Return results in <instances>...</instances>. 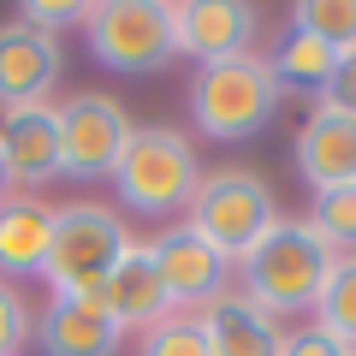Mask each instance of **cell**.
<instances>
[{"label": "cell", "mask_w": 356, "mask_h": 356, "mask_svg": "<svg viewBox=\"0 0 356 356\" xmlns=\"http://www.w3.org/2000/svg\"><path fill=\"white\" fill-rule=\"evenodd\" d=\"M255 24H261V13H255L250 0H178L172 6L178 54H191V60H202V65H220V60L250 54Z\"/></svg>", "instance_id": "8"}, {"label": "cell", "mask_w": 356, "mask_h": 356, "mask_svg": "<svg viewBox=\"0 0 356 356\" xmlns=\"http://www.w3.org/2000/svg\"><path fill=\"white\" fill-rule=\"evenodd\" d=\"M273 77L280 83H309V89H321L332 77V65H339V54L327 48V42H315V36H303V30H285V42L273 48Z\"/></svg>", "instance_id": "17"}, {"label": "cell", "mask_w": 356, "mask_h": 356, "mask_svg": "<svg viewBox=\"0 0 356 356\" xmlns=\"http://www.w3.org/2000/svg\"><path fill=\"white\" fill-rule=\"evenodd\" d=\"M297 172H303V184L315 196L339 191V184H356V119L315 107L309 125L297 131Z\"/></svg>", "instance_id": "13"}, {"label": "cell", "mask_w": 356, "mask_h": 356, "mask_svg": "<svg viewBox=\"0 0 356 356\" xmlns=\"http://www.w3.org/2000/svg\"><path fill=\"white\" fill-rule=\"evenodd\" d=\"M202 321V339H208V356H280V321L255 309L243 291H220L214 303L196 309Z\"/></svg>", "instance_id": "14"}, {"label": "cell", "mask_w": 356, "mask_h": 356, "mask_svg": "<svg viewBox=\"0 0 356 356\" xmlns=\"http://www.w3.org/2000/svg\"><path fill=\"white\" fill-rule=\"evenodd\" d=\"M0 166H6V184H24V196L60 178V113L54 107L0 113Z\"/></svg>", "instance_id": "11"}, {"label": "cell", "mask_w": 356, "mask_h": 356, "mask_svg": "<svg viewBox=\"0 0 356 356\" xmlns=\"http://www.w3.org/2000/svg\"><path fill=\"white\" fill-rule=\"evenodd\" d=\"M280 356H356V350L339 344L332 332H321V327H297V332L280 339Z\"/></svg>", "instance_id": "24"}, {"label": "cell", "mask_w": 356, "mask_h": 356, "mask_svg": "<svg viewBox=\"0 0 356 356\" xmlns=\"http://www.w3.org/2000/svg\"><path fill=\"white\" fill-rule=\"evenodd\" d=\"M315 327L332 332L339 344H350V350H356V255L332 261L327 291H321V303H315Z\"/></svg>", "instance_id": "18"}, {"label": "cell", "mask_w": 356, "mask_h": 356, "mask_svg": "<svg viewBox=\"0 0 356 356\" xmlns=\"http://www.w3.org/2000/svg\"><path fill=\"white\" fill-rule=\"evenodd\" d=\"M285 83L273 77V65L255 60V54H238V60L202 65L191 77V125L214 143H243L280 113Z\"/></svg>", "instance_id": "2"}, {"label": "cell", "mask_w": 356, "mask_h": 356, "mask_svg": "<svg viewBox=\"0 0 356 356\" xmlns=\"http://www.w3.org/2000/svg\"><path fill=\"white\" fill-rule=\"evenodd\" d=\"M137 356H208V339H202V321L196 315H166L143 332Z\"/></svg>", "instance_id": "21"}, {"label": "cell", "mask_w": 356, "mask_h": 356, "mask_svg": "<svg viewBox=\"0 0 356 356\" xmlns=\"http://www.w3.org/2000/svg\"><path fill=\"white\" fill-rule=\"evenodd\" d=\"M291 30H303V36L327 42L332 54H356V0H303L291 13Z\"/></svg>", "instance_id": "19"}, {"label": "cell", "mask_w": 356, "mask_h": 356, "mask_svg": "<svg viewBox=\"0 0 356 356\" xmlns=\"http://www.w3.org/2000/svg\"><path fill=\"white\" fill-rule=\"evenodd\" d=\"M30 344V309L13 285L0 280V356H18Z\"/></svg>", "instance_id": "22"}, {"label": "cell", "mask_w": 356, "mask_h": 356, "mask_svg": "<svg viewBox=\"0 0 356 356\" xmlns=\"http://www.w3.org/2000/svg\"><path fill=\"white\" fill-rule=\"evenodd\" d=\"M315 107H327V113H350V119H356V54H344V60L332 65V77L315 89Z\"/></svg>", "instance_id": "23"}, {"label": "cell", "mask_w": 356, "mask_h": 356, "mask_svg": "<svg viewBox=\"0 0 356 356\" xmlns=\"http://www.w3.org/2000/svg\"><path fill=\"white\" fill-rule=\"evenodd\" d=\"M83 13H89V6H77V0H30V6H24V24L54 36L60 24H83Z\"/></svg>", "instance_id": "25"}, {"label": "cell", "mask_w": 356, "mask_h": 356, "mask_svg": "<svg viewBox=\"0 0 356 356\" xmlns=\"http://www.w3.org/2000/svg\"><path fill=\"white\" fill-rule=\"evenodd\" d=\"M149 255H154V273H161V285H166V303H191V309H202V303H214L220 291H226V255L220 250H208L202 238H196L191 226H166L161 238L149 243Z\"/></svg>", "instance_id": "10"}, {"label": "cell", "mask_w": 356, "mask_h": 356, "mask_svg": "<svg viewBox=\"0 0 356 356\" xmlns=\"http://www.w3.org/2000/svg\"><path fill=\"white\" fill-rule=\"evenodd\" d=\"M95 297H102V309L119 321V332H125V327H143V332H149L154 321L172 315L166 285H161V273H154V255H149V243H137V238H131V250L119 255V267L107 273V285H102Z\"/></svg>", "instance_id": "15"}, {"label": "cell", "mask_w": 356, "mask_h": 356, "mask_svg": "<svg viewBox=\"0 0 356 356\" xmlns=\"http://www.w3.org/2000/svg\"><path fill=\"white\" fill-rule=\"evenodd\" d=\"M54 113H60V172L65 178H113L131 131H137L125 119V107L113 95H102V89H77Z\"/></svg>", "instance_id": "7"}, {"label": "cell", "mask_w": 356, "mask_h": 356, "mask_svg": "<svg viewBox=\"0 0 356 356\" xmlns=\"http://www.w3.org/2000/svg\"><path fill=\"white\" fill-rule=\"evenodd\" d=\"M83 36L107 72H125V77H154L178 60L166 0H102L83 13Z\"/></svg>", "instance_id": "6"}, {"label": "cell", "mask_w": 356, "mask_h": 356, "mask_svg": "<svg viewBox=\"0 0 356 356\" xmlns=\"http://www.w3.org/2000/svg\"><path fill=\"white\" fill-rule=\"evenodd\" d=\"M113 184L125 196L131 214H178L191 208L196 184H202V166H196L191 137H178L172 125H137L113 166Z\"/></svg>", "instance_id": "5"}, {"label": "cell", "mask_w": 356, "mask_h": 356, "mask_svg": "<svg viewBox=\"0 0 356 356\" xmlns=\"http://www.w3.org/2000/svg\"><path fill=\"white\" fill-rule=\"evenodd\" d=\"M60 72H65L60 36L30 24H0V113L48 107V89L60 83Z\"/></svg>", "instance_id": "9"}, {"label": "cell", "mask_w": 356, "mask_h": 356, "mask_svg": "<svg viewBox=\"0 0 356 356\" xmlns=\"http://www.w3.org/2000/svg\"><path fill=\"white\" fill-rule=\"evenodd\" d=\"M54 238V202L42 196H0V273H42Z\"/></svg>", "instance_id": "16"}, {"label": "cell", "mask_w": 356, "mask_h": 356, "mask_svg": "<svg viewBox=\"0 0 356 356\" xmlns=\"http://www.w3.org/2000/svg\"><path fill=\"white\" fill-rule=\"evenodd\" d=\"M119 321L102 309V297H48L36 315L42 356H119Z\"/></svg>", "instance_id": "12"}, {"label": "cell", "mask_w": 356, "mask_h": 356, "mask_svg": "<svg viewBox=\"0 0 356 356\" xmlns=\"http://www.w3.org/2000/svg\"><path fill=\"white\" fill-rule=\"evenodd\" d=\"M125 250H131V232L113 208L65 202V208H54V238H48L42 280L54 285V297H95Z\"/></svg>", "instance_id": "3"}, {"label": "cell", "mask_w": 356, "mask_h": 356, "mask_svg": "<svg viewBox=\"0 0 356 356\" xmlns=\"http://www.w3.org/2000/svg\"><path fill=\"white\" fill-rule=\"evenodd\" d=\"M309 226H315V238L327 243H350L356 250V184H339V191H321L315 196V214H309Z\"/></svg>", "instance_id": "20"}, {"label": "cell", "mask_w": 356, "mask_h": 356, "mask_svg": "<svg viewBox=\"0 0 356 356\" xmlns=\"http://www.w3.org/2000/svg\"><path fill=\"white\" fill-rule=\"evenodd\" d=\"M184 226L220 250L226 261H243L267 232L280 226V202L267 191V178L250 172V166H226V172H208L191 196V220Z\"/></svg>", "instance_id": "4"}, {"label": "cell", "mask_w": 356, "mask_h": 356, "mask_svg": "<svg viewBox=\"0 0 356 356\" xmlns=\"http://www.w3.org/2000/svg\"><path fill=\"white\" fill-rule=\"evenodd\" d=\"M0 196H6V166H0Z\"/></svg>", "instance_id": "26"}, {"label": "cell", "mask_w": 356, "mask_h": 356, "mask_svg": "<svg viewBox=\"0 0 356 356\" xmlns=\"http://www.w3.org/2000/svg\"><path fill=\"white\" fill-rule=\"evenodd\" d=\"M332 273V250L315 238L309 220H280L250 255H243V297L267 315H303L321 303Z\"/></svg>", "instance_id": "1"}]
</instances>
